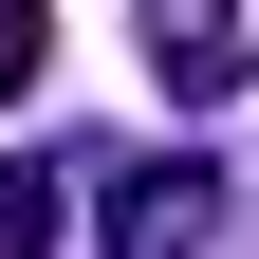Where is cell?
Here are the masks:
<instances>
[{
    "label": "cell",
    "instance_id": "cell-1",
    "mask_svg": "<svg viewBox=\"0 0 259 259\" xmlns=\"http://www.w3.org/2000/svg\"><path fill=\"white\" fill-rule=\"evenodd\" d=\"M148 74H167V111H222L241 93V19L222 0H148Z\"/></svg>",
    "mask_w": 259,
    "mask_h": 259
},
{
    "label": "cell",
    "instance_id": "cell-2",
    "mask_svg": "<svg viewBox=\"0 0 259 259\" xmlns=\"http://www.w3.org/2000/svg\"><path fill=\"white\" fill-rule=\"evenodd\" d=\"M204 241V167H111V259H185Z\"/></svg>",
    "mask_w": 259,
    "mask_h": 259
},
{
    "label": "cell",
    "instance_id": "cell-3",
    "mask_svg": "<svg viewBox=\"0 0 259 259\" xmlns=\"http://www.w3.org/2000/svg\"><path fill=\"white\" fill-rule=\"evenodd\" d=\"M37 74H56V19H37V0H0V111H19Z\"/></svg>",
    "mask_w": 259,
    "mask_h": 259
},
{
    "label": "cell",
    "instance_id": "cell-4",
    "mask_svg": "<svg viewBox=\"0 0 259 259\" xmlns=\"http://www.w3.org/2000/svg\"><path fill=\"white\" fill-rule=\"evenodd\" d=\"M0 259H56V185L37 167H0Z\"/></svg>",
    "mask_w": 259,
    "mask_h": 259
}]
</instances>
